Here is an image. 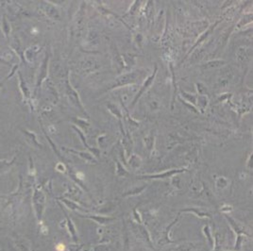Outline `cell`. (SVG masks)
<instances>
[{
    "label": "cell",
    "instance_id": "cell-4",
    "mask_svg": "<svg viewBox=\"0 0 253 251\" xmlns=\"http://www.w3.org/2000/svg\"><path fill=\"white\" fill-rule=\"evenodd\" d=\"M65 246H64L63 244H61V243H60V244H58L57 246H56V250L57 251H64L65 250Z\"/></svg>",
    "mask_w": 253,
    "mask_h": 251
},
{
    "label": "cell",
    "instance_id": "cell-1",
    "mask_svg": "<svg viewBox=\"0 0 253 251\" xmlns=\"http://www.w3.org/2000/svg\"><path fill=\"white\" fill-rule=\"evenodd\" d=\"M138 77H139V74L137 72H131V73L126 74V75L120 77L119 79L116 80L115 85L112 86V88L127 85V84H130V83H134L135 81H137Z\"/></svg>",
    "mask_w": 253,
    "mask_h": 251
},
{
    "label": "cell",
    "instance_id": "cell-2",
    "mask_svg": "<svg viewBox=\"0 0 253 251\" xmlns=\"http://www.w3.org/2000/svg\"><path fill=\"white\" fill-rule=\"evenodd\" d=\"M156 72H157V71L155 70V72H154V74H153V75H152V76H151V77H148V79H147V80H146V83H144V87H143V88H142V89L140 90V92H139V94L137 95V97H135V100H134V102H133V104L135 103V102H136V101H137V99H138L139 97H141V95H143V93H144V91H146V89L147 87H149V84H151V82H152V81H153V80H154V77H155V74H156Z\"/></svg>",
    "mask_w": 253,
    "mask_h": 251
},
{
    "label": "cell",
    "instance_id": "cell-3",
    "mask_svg": "<svg viewBox=\"0 0 253 251\" xmlns=\"http://www.w3.org/2000/svg\"><path fill=\"white\" fill-rule=\"evenodd\" d=\"M225 63L223 61H210V63H208L207 65H205L206 68H210V69H212V67H218L220 65H223Z\"/></svg>",
    "mask_w": 253,
    "mask_h": 251
}]
</instances>
